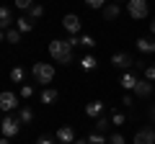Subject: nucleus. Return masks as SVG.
I'll return each instance as SVG.
<instances>
[{
  "label": "nucleus",
  "instance_id": "nucleus-1",
  "mask_svg": "<svg viewBox=\"0 0 155 144\" xmlns=\"http://www.w3.org/2000/svg\"><path fill=\"white\" fill-rule=\"evenodd\" d=\"M49 57L60 64H72V46L62 39H52L49 41Z\"/></svg>",
  "mask_w": 155,
  "mask_h": 144
},
{
  "label": "nucleus",
  "instance_id": "nucleus-2",
  "mask_svg": "<svg viewBox=\"0 0 155 144\" xmlns=\"http://www.w3.org/2000/svg\"><path fill=\"white\" fill-rule=\"evenodd\" d=\"M31 75H34V80H36L39 85H49L52 80H54V67L49 64V62H36V64L31 67Z\"/></svg>",
  "mask_w": 155,
  "mask_h": 144
},
{
  "label": "nucleus",
  "instance_id": "nucleus-3",
  "mask_svg": "<svg viewBox=\"0 0 155 144\" xmlns=\"http://www.w3.org/2000/svg\"><path fill=\"white\" fill-rule=\"evenodd\" d=\"M127 13H129V18H134V21H145V18L150 16L147 0H129L127 3Z\"/></svg>",
  "mask_w": 155,
  "mask_h": 144
},
{
  "label": "nucleus",
  "instance_id": "nucleus-4",
  "mask_svg": "<svg viewBox=\"0 0 155 144\" xmlns=\"http://www.w3.org/2000/svg\"><path fill=\"white\" fill-rule=\"evenodd\" d=\"M0 131H3V136H16L18 131H21V118L18 116H5L3 121H0Z\"/></svg>",
  "mask_w": 155,
  "mask_h": 144
},
{
  "label": "nucleus",
  "instance_id": "nucleus-5",
  "mask_svg": "<svg viewBox=\"0 0 155 144\" xmlns=\"http://www.w3.org/2000/svg\"><path fill=\"white\" fill-rule=\"evenodd\" d=\"M111 64H114L116 70H122V72H129L134 67V57L129 54V52H116V54L111 57Z\"/></svg>",
  "mask_w": 155,
  "mask_h": 144
},
{
  "label": "nucleus",
  "instance_id": "nucleus-6",
  "mask_svg": "<svg viewBox=\"0 0 155 144\" xmlns=\"http://www.w3.org/2000/svg\"><path fill=\"white\" fill-rule=\"evenodd\" d=\"M132 144H155V129L153 126H142L137 134H134Z\"/></svg>",
  "mask_w": 155,
  "mask_h": 144
},
{
  "label": "nucleus",
  "instance_id": "nucleus-7",
  "mask_svg": "<svg viewBox=\"0 0 155 144\" xmlns=\"http://www.w3.org/2000/svg\"><path fill=\"white\" fill-rule=\"evenodd\" d=\"M62 26H65V31H67V33L78 36V33H80V28H83V23H80V18H78L75 13H67V16L62 18Z\"/></svg>",
  "mask_w": 155,
  "mask_h": 144
},
{
  "label": "nucleus",
  "instance_id": "nucleus-8",
  "mask_svg": "<svg viewBox=\"0 0 155 144\" xmlns=\"http://www.w3.org/2000/svg\"><path fill=\"white\" fill-rule=\"evenodd\" d=\"M16 105H18L16 93H11V90H3L0 93V111H13Z\"/></svg>",
  "mask_w": 155,
  "mask_h": 144
},
{
  "label": "nucleus",
  "instance_id": "nucleus-9",
  "mask_svg": "<svg viewBox=\"0 0 155 144\" xmlns=\"http://www.w3.org/2000/svg\"><path fill=\"white\" fill-rule=\"evenodd\" d=\"M134 98H150V95L155 93V88H153V83H150V80H140L137 85H134Z\"/></svg>",
  "mask_w": 155,
  "mask_h": 144
},
{
  "label": "nucleus",
  "instance_id": "nucleus-10",
  "mask_svg": "<svg viewBox=\"0 0 155 144\" xmlns=\"http://www.w3.org/2000/svg\"><path fill=\"white\" fill-rule=\"evenodd\" d=\"M57 142H60V144H72V142H75V131H72V126H60V129H57Z\"/></svg>",
  "mask_w": 155,
  "mask_h": 144
},
{
  "label": "nucleus",
  "instance_id": "nucleus-11",
  "mask_svg": "<svg viewBox=\"0 0 155 144\" xmlns=\"http://www.w3.org/2000/svg\"><path fill=\"white\" fill-rule=\"evenodd\" d=\"M101 13H104V21H116L119 13H122V8H119V3H109V5L101 8Z\"/></svg>",
  "mask_w": 155,
  "mask_h": 144
},
{
  "label": "nucleus",
  "instance_id": "nucleus-12",
  "mask_svg": "<svg viewBox=\"0 0 155 144\" xmlns=\"http://www.w3.org/2000/svg\"><path fill=\"white\" fill-rule=\"evenodd\" d=\"M85 116H88V118H98V116H104V103H101V100L88 103V105H85Z\"/></svg>",
  "mask_w": 155,
  "mask_h": 144
},
{
  "label": "nucleus",
  "instance_id": "nucleus-13",
  "mask_svg": "<svg viewBox=\"0 0 155 144\" xmlns=\"http://www.w3.org/2000/svg\"><path fill=\"white\" fill-rule=\"evenodd\" d=\"M119 83H122V88H124V90H134V85L140 83V77L134 75V72H124Z\"/></svg>",
  "mask_w": 155,
  "mask_h": 144
},
{
  "label": "nucleus",
  "instance_id": "nucleus-14",
  "mask_svg": "<svg viewBox=\"0 0 155 144\" xmlns=\"http://www.w3.org/2000/svg\"><path fill=\"white\" fill-rule=\"evenodd\" d=\"M11 23H13V16H11V8H5V5H0V28H3V31H8V28H11Z\"/></svg>",
  "mask_w": 155,
  "mask_h": 144
},
{
  "label": "nucleus",
  "instance_id": "nucleus-15",
  "mask_svg": "<svg viewBox=\"0 0 155 144\" xmlns=\"http://www.w3.org/2000/svg\"><path fill=\"white\" fill-rule=\"evenodd\" d=\"M16 28L21 33H28V31H34V21L28 16H21V18H16Z\"/></svg>",
  "mask_w": 155,
  "mask_h": 144
},
{
  "label": "nucleus",
  "instance_id": "nucleus-16",
  "mask_svg": "<svg viewBox=\"0 0 155 144\" xmlns=\"http://www.w3.org/2000/svg\"><path fill=\"white\" fill-rule=\"evenodd\" d=\"M57 98H60V93H57L54 88H44V90H41V103H44V105H52Z\"/></svg>",
  "mask_w": 155,
  "mask_h": 144
},
{
  "label": "nucleus",
  "instance_id": "nucleus-17",
  "mask_svg": "<svg viewBox=\"0 0 155 144\" xmlns=\"http://www.w3.org/2000/svg\"><path fill=\"white\" fill-rule=\"evenodd\" d=\"M137 49L142 52V54H155V41H150V39H137Z\"/></svg>",
  "mask_w": 155,
  "mask_h": 144
},
{
  "label": "nucleus",
  "instance_id": "nucleus-18",
  "mask_svg": "<svg viewBox=\"0 0 155 144\" xmlns=\"http://www.w3.org/2000/svg\"><path fill=\"white\" fill-rule=\"evenodd\" d=\"M80 67H83L85 72H91V70H96V67H98V59H96L93 54H85L83 59H80Z\"/></svg>",
  "mask_w": 155,
  "mask_h": 144
},
{
  "label": "nucleus",
  "instance_id": "nucleus-19",
  "mask_svg": "<svg viewBox=\"0 0 155 144\" xmlns=\"http://www.w3.org/2000/svg\"><path fill=\"white\" fill-rule=\"evenodd\" d=\"M21 36H23V33L18 31V28H8V31H5V41H8V44H18Z\"/></svg>",
  "mask_w": 155,
  "mask_h": 144
},
{
  "label": "nucleus",
  "instance_id": "nucleus-20",
  "mask_svg": "<svg viewBox=\"0 0 155 144\" xmlns=\"http://www.w3.org/2000/svg\"><path fill=\"white\" fill-rule=\"evenodd\" d=\"M18 118H21V124H31L34 121V111L28 108V105H23L21 111H18Z\"/></svg>",
  "mask_w": 155,
  "mask_h": 144
},
{
  "label": "nucleus",
  "instance_id": "nucleus-21",
  "mask_svg": "<svg viewBox=\"0 0 155 144\" xmlns=\"http://www.w3.org/2000/svg\"><path fill=\"white\" fill-rule=\"evenodd\" d=\"M28 18H31V21H34V18H41V16H44V5H39V3H34V5L31 8H28Z\"/></svg>",
  "mask_w": 155,
  "mask_h": 144
},
{
  "label": "nucleus",
  "instance_id": "nucleus-22",
  "mask_svg": "<svg viewBox=\"0 0 155 144\" xmlns=\"http://www.w3.org/2000/svg\"><path fill=\"white\" fill-rule=\"evenodd\" d=\"M96 131H98V134L109 131V116H98V118H96Z\"/></svg>",
  "mask_w": 155,
  "mask_h": 144
},
{
  "label": "nucleus",
  "instance_id": "nucleus-23",
  "mask_svg": "<svg viewBox=\"0 0 155 144\" xmlns=\"http://www.w3.org/2000/svg\"><path fill=\"white\" fill-rule=\"evenodd\" d=\"M80 46H85V49H93V46H96V39L91 36V33H83V36H80Z\"/></svg>",
  "mask_w": 155,
  "mask_h": 144
},
{
  "label": "nucleus",
  "instance_id": "nucleus-24",
  "mask_svg": "<svg viewBox=\"0 0 155 144\" xmlns=\"http://www.w3.org/2000/svg\"><path fill=\"white\" fill-rule=\"evenodd\" d=\"M88 144H109V142H106V136H104V134L93 131V134L88 136Z\"/></svg>",
  "mask_w": 155,
  "mask_h": 144
},
{
  "label": "nucleus",
  "instance_id": "nucleus-25",
  "mask_svg": "<svg viewBox=\"0 0 155 144\" xmlns=\"http://www.w3.org/2000/svg\"><path fill=\"white\" fill-rule=\"evenodd\" d=\"M11 80L13 83H23V67H13L11 70Z\"/></svg>",
  "mask_w": 155,
  "mask_h": 144
},
{
  "label": "nucleus",
  "instance_id": "nucleus-26",
  "mask_svg": "<svg viewBox=\"0 0 155 144\" xmlns=\"http://www.w3.org/2000/svg\"><path fill=\"white\" fill-rule=\"evenodd\" d=\"M124 121H127V116H124V113H111V124H114V126H124Z\"/></svg>",
  "mask_w": 155,
  "mask_h": 144
},
{
  "label": "nucleus",
  "instance_id": "nucleus-27",
  "mask_svg": "<svg viewBox=\"0 0 155 144\" xmlns=\"http://www.w3.org/2000/svg\"><path fill=\"white\" fill-rule=\"evenodd\" d=\"M85 5H88L91 11H101V8L106 5V0H85Z\"/></svg>",
  "mask_w": 155,
  "mask_h": 144
},
{
  "label": "nucleus",
  "instance_id": "nucleus-28",
  "mask_svg": "<svg viewBox=\"0 0 155 144\" xmlns=\"http://www.w3.org/2000/svg\"><path fill=\"white\" fill-rule=\"evenodd\" d=\"M145 80L155 83V62H153V64H147V67H145Z\"/></svg>",
  "mask_w": 155,
  "mask_h": 144
},
{
  "label": "nucleus",
  "instance_id": "nucleus-29",
  "mask_svg": "<svg viewBox=\"0 0 155 144\" xmlns=\"http://www.w3.org/2000/svg\"><path fill=\"white\" fill-rule=\"evenodd\" d=\"M13 5L21 8V11H28V8L34 5V0H13Z\"/></svg>",
  "mask_w": 155,
  "mask_h": 144
},
{
  "label": "nucleus",
  "instance_id": "nucleus-30",
  "mask_svg": "<svg viewBox=\"0 0 155 144\" xmlns=\"http://www.w3.org/2000/svg\"><path fill=\"white\" fill-rule=\"evenodd\" d=\"M109 144H127V139H124L122 134H111V136H109Z\"/></svg>",
  "mask_w": 155,
  "mask_h": 144
},
{
  "label": "nucleus",
  "instance_id": "nucleus-31",
  "mask_svg": "<svg viewBox=\"0 0 155 144\" xmlns=\"http://www.w3.org/2000/svg\"><path fill=\"white\" fill-rule=\"evenodd\" d=\"M31 95H34V88H31V85H23V88H21V98H31Z\"/></svg>",
  "mask_w": 155,
  "mask_h": 144
},
{
  "label": "nucleus",
  "instance_id": "nucleus-32",
  "mask_svg": "<svg viewBox=\"0 0 155 144\" xmlns=\"http://www.w3.org/2000/svg\"><path fill=\"white\" fill-rule=\"evenodd\" d=\"M122 103L127 105V108H132V103H134V98H132V95L127 93V95H122Z\"/></svg>",
  "mask_w": 155,
  "mask_h": 144
},
{
  "label": "nucleus",
  "instance_id": "nucleus-33",
  "mask_svg": "<svg viewBox=\"0 0 155 144\" xmlns=\"http://www.w3.org/2000/svg\"><path fill=\"white\" fill-rule=\"evenodd\" d=\"M67 44H70L72 49H75V46H80V36H70V39H67Z\"/></svg>",
  "mask_w": 155,
  "mask_h": 144
},
{
  "label": "nucleus",
  "instance_id": "nucleus-34",
  "mask_svg": "<svg viewBox=\"0 0 155 144\" xmlns=\"http://www.w3.org/2000/svg\"><path fill=\"white\" fill-rule=\"evenodd\" d=\"M36 144H54V142H52L49 136H39V139H36Z\"/></svg>",
  "mask_w": 155,
  "mask_h": 144
},
{
  "label": "nucleus",
  "instance_id": "nucleus-35",
  "mask_svg": "<svg viewBox=\"0 0 155 144\" xmlns=\"http://www.w3.org/2000/svg\"><path fill=\"white\" fill-rule=\"evenodd\" d=\"M150 118H153V124H155V103L150 105Z\"/></svg>",
  "mask_w": 155,
  "mask_h": 144
},
{
  "label": "nucleus",
  "instance_id": "nucleus-36",
  "mask_svg": "<svg viewBox=\"0 0 155 144\" xmlns=\"http://www.w3.org/2000/svg\"><path fill=\"white\" fill-rule=\"evenodd\" d=\"M72 144H88V139H75Z\"/></svg>",
  "mask_w": 155,
  "mask_h": 144
},
{
  "label": "nucleus",
  "instance_id": "nucleus-37",
  "mask_svg": "<svg viewBox=\"0 0 155 144\" xmlns=\"http://www.w3.org/2000/svg\"><path fill=\"white\" fill-rule=\"evenodd\" d=\"M150 33L155 36V21H150Z\"/></svg>",
  "mask_w": 155,
  "mask_h": 144
},
{
  "label": "nucleus",
  "instance_id": "nucleus-38",
  "mask_svg": "<svg viewBox=\"0 0 155 144\" xmlns=\"http://www.w3.org/2000/svg\"><path fill=\"white\" fill-rule=\"evenodd\" d=\"M0 41H5V31L3 28H0Z\"/></svg>",
  "mask_w": 155,
  "mask_h": 144
},
{
  "label": "nucleus",
  "instance_id": "nucleus-39",
  "mask_svg": "<svg viewBox=\"0 0 155 144\" xmlns=\"http://www.w3.org/2000/svg\"><path fill=\"white\" fill-rule=\"evenodd\" d=\"M0 144H11V142H8V136H3V139H0Z\"/></svg>",
  "mask_w": 155,
  "mask_h": 144
}]
</instances>
